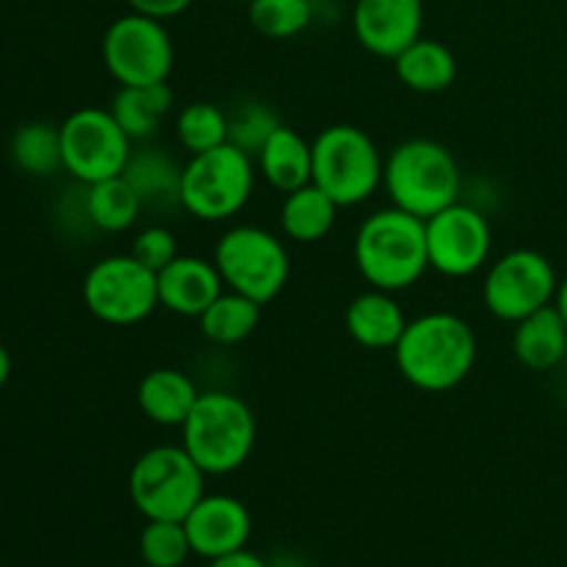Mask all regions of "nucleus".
I'll return each instance as SVG.
<instances>
[{"label": "nucleus", "mask_w": 567, "mask_h": 567, "mask_svg": "<svg viewBox=\"0 0 567 567\" xmlns=\"http://www.w3.org/2000/svg\"><path fill=\"white\" fill-rule=\"evenodd\" d=\"M393 354L410 385L426 393H446L474 371V327L457 313L432 310L408 321Z\"/></svg>", "instance_id": "f257e3e1"}, {"label": "nucleus", "mask_w": 567, "mask_h": 567, "mask_svg": "<svg viewBox=\"0 0 567 567\" xmlns=\"http://www.w3.org/2000/svg\"><path fill=\"white\" fill-rule=\"evenodd\" d=\"M354 266L380 291L399 293L415 286L430 269L424 219L393 205L371 214L354 236Z\"/></svg>", "instance_id": "f03ea898"}, {"label": "nucleus", "mask_w": 567, "mask_h": 567, "mask_svg": "<svg viewBox=\"0 0 567 567\" xmlns=\"http://www.w3.org/2000/svg\"><path fill=\"white\" fill-rule=\"evenodd\" d=\"M181 432V446L205 476H225L249 460L258 437V421L252 408L236 393L203 391Z\"/></svg>", "instance_id": "7ed1b4c3"}, {"label": "nucleus", "mask_w": 567, "mask_h": 567, "mask_svg": "<svg viewBox=\"0 0 567 567\" xmlns=\"http://www.w3.org/2000/svg\"><path fill=\"white\" fill-rule=\"evenodd\" d=\"M382 186L393 208L430 219L457 203L463 192V172L452 150L441 142L408 138L385 158Z\"/></svg>", "instance_id": "20e7f679"}, {"label": "nucleus", "mask_w": 567, "mask_h": 567, "mask_svg": "<svg viewBox=\"0 0 567 567\" xmlns=\"http://www.w3.org/2000/svg\"><path fill=\"white\" fill-rule=\"evenodd\" d=\"M255 192V158L236 144L188 155L181 177V208L199 221H227Z\"/></svg>", "instance_id": "39448f33"}, {"label": "nucleus", "mask_w": 567, "mask_h": 567, "mask_svg": "<svg viewBox=\"0 0 567 567\" xmlns=\"http://www.w3.org/2000/svg\"><path fill=\"white\" fill-rule=\"evenodd\" d=\"M310 144L313 183L338 208L365 203L382 186L385 158L363 127L330 125Z\"/></svg>", "instance_id": "423d86ee"}, {"label": "nucleus", "mask_w": 567, "mask_h": 567, "mask_svg": "<svg viewBox=\"0 0 567 567\" xmlns=\"http://www.w3.org/2000/svg\"><path fill=\"white\" fill-rule=\"evenodd\" d=\"M127 493L147 520H183L205 496V471L183 446H153L133 463Z\"/></svg>", "instance_id": "0eeeda50"}, {"label": "nucleus", "mask_w": 567, "mask_h": 567, "mask_svg": "<svg viewBox=\"0 0 567 567\" xmlns=\"http://www.w3.org/2000/svg\"><path fill=\"white\" fill-rule=\"evenodd\" d=\"M214 264L230 291L244 293L258 305L280 297L291 277L288 249L275 233L258 225H236L216 241Z\"/></svg>", "instance_id": "6e6552de"}, {"label": "nucleus", "mask_w": 567, "mask_h": 567, "mask_svg": "<svg viewBox=\"0 0 567 567\" xmlns=\"http://www.w3.org/2000/svg\"><path fill=\"white\" fill-rule=\"evenodd\" d=\"M83 305L109 327L142 324L158 305V275L131 252L100 258L83 277Z\"/></svg>", "instance_id": "1a4fd4ad"}, {"label": "nucleus", "mask_w": 567, "mask_h": 567, "mask_svg": "<svg viewBox=\"0 0 567 567\" xmlns=\"http://www.w3.org/2000/svg\"><path fill=\"white\" fill-rule=\"evenodd\" d=\"M103 64L120 86L166 83L175 66V44L164 20L127 14L116 17L103 33Z\"/></svg>", "instance_id": "9d476101"}, {"label": "nucleus", "mask_w": 567, "mask_h": 567, "mask_svg": "<svg viewBox=\"0 0 567 567\" xmlns=\"http://www.w3.org/2000/svg\"><path fill=\"white\" fill-rule=\"evenodd\" d=\"M61 161L78 183H92L120 177L131 161L133 142L114 120L111 109L86 105L66 116L59 125Z\"/></svg>", "instance_id": "9b49d317"}, {"label": "nucleus", "mask_w": 567, "mask_h": 567, "mask_svg": "<svg viewBox=\"0 0 567 567\" xmlns=\"http://www.w3.org/2000/svg\"><path fill=\"white\" fill-rule=\"evenodd\" d=\"M559 277L537 249H513L493 260L482 282V299L496 319L518 324L526 316L554 305Z\"/></svg>", "instance_id": "f8f14e48"}, {"label": "nucleus", "mask_w": 567, "mask_h": 567, "mask_svg": "<svg viewBox=\"0 0 567 567\" xmlns=\"http://www.w3.org/2000/svg\"><path fill=\"white\" fill-rule=\"evenodd\" d=\"M430 269L443 277H471L487 264L493 249V230L480 208L454 203L441 214L424 219Z\"/></svg>", "instance_id": "ddd939ff"}, {"label": "nucleus", "mask_w": 567, "mask_h": 567, "mask_svg": "<svg viewBox=\"0 0 567 567\" xmlns=\"http://www.w3.org/2000/svg\"><path fill=\"white\" fill-rule=\"evenodd\" d=\"M352 28L369 53L393 61L421 37L424 0H358Z\"/></svg>", "instance_id": "4468645a"}, {"label": "nucleus", "mask_w": 567, "mask_h": 567, "mask_svg": "<svg viewBox=\"0 0 567 567\" xmlns=\"http://www.w3.org/2000/svg\"><path fill=\"white\" fill-rule=\"evenodd\" d=\"M186 526L188 543L197 557L216 559L225 554L247 548L249 535H252V515H249L247 504L238 498L225 496H208L205 493L192 513L183 518Z\"/></svg>", "instance_id": "2eb2a0df"}, {"label": "nucleus", "mask_w": 567, "mask_h": 567, "mask_svg": "<svg viewBox=\"0 0 567 567\" xmlns=\"http://www.w3.org/2000/svg\"><path fill=\"white\" fill-rule=\"evenodd\" d=\"M221 291L225 282L214 260L177 255L158 271V305L183 319H199Z\"/></svg>", "instance_id": "dca6fc26"}, {"label": "nucleus", "mask_w": 567, "mask_h": 567, "mask_svg": "<svg viewBox=\"0 0 567 567\" xmlns=\"http://www.w3.org/2000/svg\"><path fill=\"white\" fill-rule=\"evenodd\" d=\"M343 324L358 347L382 352V349L396 347L408 327V316H404L402 305L393 299V293L369 288L347 305Z\"/></svg>", "instance_id": "f3484780"}, {"label": "nucleus", "mask_w": 567, "mask_h": 567, "mask_svg": "<svg viewBox=\"0 0 567 567\" xmlns=\"http://www.w3.org/2000/svg\"><path fill=\"white\" fill-rule=\"evenodd\" d=\"M197 385L186 371L161 369L147 371L136 388V404L147 421L158 426H183L186 424L188 413L199 399Z\"/></svg>", "instance_id": "a211bd4d"}, {"label": "nucleus", "mask_w": 567, "mask_h": 567, "mask_svg": "<svg viewBox=\"0 0 567 567\" xmlns=\"http://www.w3.org/2000/svg\"><path fill=\"white\" fill-rule=\"evenodd\" d=\"M122 177L131 183L144 210H166L175 205L181 208L183 164H177L164 147L133 150Z\"/></svg>", "instance_id": "6ab92c4d"}, {"label": "nucleus", "mask_w": 567, "mask_h": 567, "mask_svg": "<svg viewBox=\"0 0 567 567\" xmlns=\"http://www.w3.org/2000/svg\"><path fill=\"white\" fill-rule=\"evenodd\" d=\"M513 352L529 371H551L567 363V321L554 305L515 324Z\"/></svg>", "instance_id": "aec40b11"}, {"label": "nucleus", "mask_w": 567, "mask_h": 567, "mask_svg": "<svg viewBox=\"0 0 567 567\" xmlns=\"http://www.w3.org/2000/svg\"><path fill=\"white\" fill-rule=\"evenodd\" d=\"M255 161L266 183L282 194L297 192L313 181V144L293 127H277Z\"/></svg>", "instance_id": "412c9836"}, {"label": "nucleus", "mask_w": 567, "mask_h": 567, "mask_svg": "<svg viewBox=\"0 0 567 567\" xmlns=\"http://www.w3.org/2000/svg\"><path fill=\"white\" fill-rule=\"evenodd\" d=\"M396 78L419 94H437L446 92L457 81V59L452 50L437 39L419 37L410 48L393 59Z\"/></svg>", "instance_id": "4be33fe9"}, {"label": "nucleus", "mask_w": 567, "mask_h": 567, "mask_svg": "<svg viewBox=\"0 0 567 567\" xmlns=\"http://www.w3.org/2000/svg\"><path fill=\"white\" fill-rule=\"evenodd\" d=\"M172 103L175 94L169 83H150V86H120L109 109L131 142H147L164 125Z\"/></svg>", "instance_id": "5701e85b"}, {"label": "nucleus", "mask_w": 567, "mask_h": 567, "mask_svg": "<svg viewBox=\"0 0 567 567\" xmlns=\"http://www.w3.org/2000/svg\"><path fill=\"white\" fill-rule=\"evenodd\" d=\"M338 205L316 186L313 181L308 186L288 192L282 197L280 208V227L286 238L297 244H316L327 238V233L336 227Z\"/></svg>", "instance_id": "b1692460"}, {"label": "nucleus", "mask_w": 567, "mask_h": 567, "mask_svg": "<svg viewBox=\"0 0 567 567\" xmlns=\"http://www.w3.org/2000/svg\"><path fill=\"white\" fill-rule=\"evenodd\" d=\"M142 203H138L136 192L125 177H109L86 186V197H83V214L92 227L100 233H125L142 216Z\"/></svg>", "instance_id": "393cba45"}, {"label": "nucleus", "mask_w": 567, "mask_h": 567, "mask_svg": "<svg viewBox=\"0 0 567 567\" xmlns=\"http://www.w3.org/2000/svg\"><path fill=\"white\" fill-rule=\"evenodd\" d=\"M260 313H264V305L227 288L199 316V330L210 343L233 347V343L247 341L258 330Z\"/></svg>", "instance_id": "a878e982"}, {"label": "nucleus", "mask_w": 567, "mask_h": 567, "mask_svg": "<svg viewBox=\"0 0 567 567\" xmlns=\"http://www.w3.org/2000/svg\"><path fill=\"white\" fill-rule=\"evenodd\" d=\"M9 155L17 169L33 177H50L64 169L61 133L50 122H25L17 127L9 144Z\"/></svg>", "instance_id": "bb28decb"}, {"label": "nucleus", "mask_w": 567, "mask_h": 567, "mask_svg": "<svg viewBox=\"0 0 567 567\" xmlns=\"http://www.w3.org/2000/svg\"><path fill=\"white\" fill-rule=\"evenodd\" d=\"M175 133L181 147L188 155L208 153V150L221 147L230 138V127H227V111L219 105L199 100V103H188L181 109L175 120Z\"/></svg>", "instance_id": "cd10ccee"}, {"label": "nucleus", "mask_w": 567, "mask_h": 567, "mask_svg": "<svg viewBox=\"0 0 567 567\" xmlns=\"http://www.w3.org/2000/svg\"><path fill=\"white\" fill-rule=\"evenodd\" d=\"M249 22L266 39H293L313 20L310 0H252Z\"/></svg>", "instance_id": "c85d7f7f"}, {"label": "nucleus", "mask_w": 567, "mask_h": 567, "mask_svg": "<svg viewBox=\"0 0 567 567\" xmlns=\"http://www.w3.org/2000/svg\"><path fill=\"white\" fill-rule=\"evenodd\" d=\"M138 554L147 567H181L194 551L183 520H147L138 535Z\"/></svg>", "instance_id": "c756f323"}, {"label": "nucleus", "mask_w": 567, "mask_h": 567, "mask_svg": "<svg viewBox=\"0 0 567 567\" xmlns=\"http://www.w3.org/2000/svg\"><path fill=\"white\" fill-rule=\"evenodd\" d=\"M280 125L282 122L277 120V114L269 105L258 103V100H247V103H238L227 114V127H230V138L227 142L236 144L238 150H244L252 158H258L264 144L269 142L271 133Z\"/></svg>", "instance_id": "7c9ffc66"}, {"label": "nucleus", "mask_w": 567, "mask_h": 567, "mask_svg": "<svg viewBox=\"0 0 567 567\" xmlns=\"http://www.w3.org/2000/svg\"><path fill=\"white\" fill-rule=\"evenodd\" d=\"M131 255L138 260V264H144L147 269H153L155 275H158V271L164 269V266H169L181 252H177V238L169 227L150 225L133 238Z\"/></svg>", "instance_id": "2f4dec72"}, {"label": "nucleus", "mask_w": 567, "mask_h": 567, "mask_svg": "<svg viewBox=\"0 0 567 567\" xmlns=\"http://www.w3.org/2000/svg\"><path fill=\"white\" fill-rule=\"evenodd\" d=\"M131 6V11L136 14L155 17V20H169V17L183 14L194 0H125Z\"/></svg>", "instance_id": "473e14b6"}, {"label": "nucleus", "mask_w": 567, "mask_h": 567, "mask_svg": "<svg viewBox=\"0 0 567 567\" xmlns=\"http://www.w3.org/2000/svg\"><path fill=\"white\" fill-rule=\"evenodd\" d=\"M208 567H269L266 559H260L258 554L247 551V548H238V551L225 554V557L210 559Z\"/></svg>", "instance_id": "72a5a7b5"}, {"label": "nucleus", "mask_w": 567, "mask_h": 567, "mask_svg": "<svg viewBox=\"0 0 567 567\" xmlns=\"http://www.w3.org/2000/svg\"><path fill=\"white\" fill-rule=\"evenodd\" d=\"M554 308H557L559 313H563V319L567 321V275L559 280L557 297H554Z\"/></svg>", "instance_id": "f704fd0d"}, {"label": "nucleus", "mask_w": 567, "mask_h": 567, "mask_svg": "<svg viewBox=\"0 0 567 567\" xmlns=\"http://www.w3.org/2000/svg\"><path fill=\"white\" fill-rule=\"evenodd\" d=\"M9 377H11V354H9V349L0 343V388L9 382Z\"/></svg>", "instance_id": "c9c22d12"}, {"label": "nucleus", "mask_w": 567, "mask_h": 567, "mask_svg": "<svg viewBox=\"0 0 567 567\" xmlns=\"http://www.w3.org/2000/svg\"><path fill=\"white\" fill-rule=\"evenodd\" d=\"M236 3H244V6H249V3H252V0H236Z\"/></svg>", "instance_id": "e433bc0d"}, {"label": "nucleus", "mask_w": 567, "mask_h": 567, "mask_svg": "<svg viewBox=\"0 0 567 567\" xmlns=\"http://www.w3.org/2000/svg\"><path fill=\"white\" fill-rule=\"evenodd\" d=\"M565 365H567V363H565Z\"/></svg>", "instance_id": "4c0bfd02"}]
</instances>
